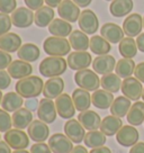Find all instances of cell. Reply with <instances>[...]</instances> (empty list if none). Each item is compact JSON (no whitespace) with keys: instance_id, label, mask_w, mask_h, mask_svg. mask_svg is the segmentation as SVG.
Masks as SVG:
<instances>
[{"instance_id":"1","label":"cell","mask_w":144,"mask_h":153,"mask_svg":"<svg viewBox=\"0 0 144 153\" xmlns=\"http://www.w3.org/2000/svg\"><path fill=\"white\" fill-rule=\"evenodd\" d=\"M43 88L44 82L39 76H29L16 82L15 90L23 98L29 99V98H37L41 94H43Z\"/></svg>"},{"instance_id":"2","label":"cell","mask_w":144,"mask_h":153,"mask_svg":"<svg viewBox=\"0 0 144 153\" xmlns=\"http://www.w3.org/2000/svg\"><path fill=\"white\" fill-rule=\"evenodd\" d=\"M68 62L61 56H48L39 63V73L45 78L60 76L67 71Z\"/></svg>"},{"instance_id":"3","label":"cell","mask_w":144,"mask_h":153,"mask_svg":"<svg viewBox=\"0 0 144 153\" xmlns=\"http://www.w3.org/2000/svg\"><path fill=\"white\" fill-rule=\"evenodd\" d=\"M44 52L50 56H61L69 55L71 51V45L69 39L65 37H58V36H50L45 38L43 42Z\"/></svg>"},{"instance_id":"4","label":"cell","mask_w":144,"mask_h":153,"mask_svg":"<svg viewBox=\"0 0 144 153\" xmlns=\"http://www.w3.org/2000/svg\"><path fill=\"white\" fill-rule=\"evenodd\" d=\"M74 82L79 88L87 91H96L100 86V79L98 74L89 69L77 71V73L74 74Z\"/></svg>"},{"instance_id":"5","label":"cell","mask_w":144,"mask_h":153,"mask_svg":"<svg viewBox=\"0 0 144 153\" xmlns=\"http://www.w3.org/2000/svg\"><path fill=\"white\" fill-rule=\"evenodd\" d=\"M78 24L80 30L86 33L87 35H92L99 28V19L92 10L86 9L81 11L80 17L78 19Z\"/></svg>"},{"instance_id":"6","label":"cell","mask_w":144,"mask_h":153,"mask_svg":"<svg viewBox=\"0 0 144 153\" xmlns=\"http://www.w3.org/2000/svg\"><path fill=\"white\" fill-rule=\"evenodd\" d=\"M5 141L14 150H24L29 145V137L23 129L11 128L5 133Z\"/></svg>"},{"instance_id":"7","label":"cell","mask_w":144,"mask_h":153,"mask_svg":"<svg viewBox=\"0 0 144 153\" xmlns=\"http://www.w3.org/2000/svg\"><path fill=\"white\" fill-rule=\"evenodd\" d=\"M92 57L90 53L87 51H76L68 55L67 62L71 70L80 71L83 69H88V67L92 64Z\"/></svg>"},{"instance_id":"8","label":"cell","mask_w":144,"mask_h":153,"mask_svg":"<svg viewBox=\"0 0 144 153\" xmlns=\"http://www.w3.org/2000/svg\"><path fill=\"white\" fill-rule=\"evenodd\" d=\"M48 146L53 153H71L73 150V142L65 134L55 133L48 139Z\"/></svg>"},{"instance_id":"9","label":"cell","mask_w":144,"mask_h":153,"mask_svg":"<svg viewBox=\"0 0 144 153\" xmlns=\"http://www.w3.org/2000/svg\"><path fill=\"white\" fill-rule=\"evenodd\" d=\"M122 92L125 97H127L131 100L137 101L140 98H142V94H143V87H142V82L137 80L136 78L130 76L126 78L122 82Z\"/></svg>"},{"instance_id":"10","label":"cell","mask_w":144,"mask_h":153,"mask_svg":"<svg viewBox=\"0 0 144 153\" xmlns=\"http://www.w3.org/2000/svg\"><path fill=\"white\" fill-rule=\"evenodd\" d=\"M37 116L42 122L46 124H51L55 122L56 116H58V110L55 102L52 99L43 98L39 100V109H37Z\"/></svg>"},{"instance_id":"11","label":"cell","mask_w":144,"mask_h":153,"mask_svg":"<svg viewBox=\"0 0 144 153\" xmlns=\"http://www.w3.org/2000/svg\"><path fill=\"white\" fill-rule=\"evenodd\" d=\"M123 30L127 37L139 36L143 29V17L137 13L128 15L123 22Z\"/></svg>"},{"instance_id":"12","label":"cell","mask_w":144,"mask_h":153,"mask_svg":"<svg viewBox=\"0 0 144 153\" xmlns=\"http://www.w3.org/2000/svg\"><path fill=\"white\" fill-rule=\"evenodd\" d=\"M55 106L58 115L64 120H71L76 114V106L73 104L72 97L68 94H62L55 99Z\"/></svg>"},{"instance_id":"13","label":"cell","mask_w":144,"mask_h":153,"mask_svg":"<svg viewBox=\"0 0 144 153\" xmlns=\"http://www.w3.org/2000/svg\"><path fill=\"white\" fill-rule=\"evenodd\" d=\"M58 14L62 19L69 23H76L80 17V7L74 4L72 0H62V2L58 7Z\"/></svg>"},{"instance_id":"14","label":"cell","mask_w":144,"mask_h":153,"mask_svg":"<svg viewBox=\"0 0 144 153\" xmlns=\"http://www.w3.org/2000/svg\"><path fill=\"white\" fill-rule=\"evenodd\" d=\"M139 131L132 125H123V127L116 134V141L125 148H132L139 142Z\"/></svg>"},{"instance_id":"15","label":"cell","mask_w":144,"mask_h":153,"mask_svg":"<svg viewBox=\"0 0 144 153\" xmlns=\"http://www.w3.org/2000/svg\"><path fill=\"white\" fill-rule=\"evenodd\" d=\"M27 134L29 139L33 140L36 143L45 142L48 139H50V128L46 123L42 122L41 120H35L27 127Z\"/></svg>"},{"instance_id":"16","label":"cell","mask_w":144,"mask_h":153,"mask_svg":"<svg viewBox=\"0 0 144 153\" xmlns=\"http://www.w3.org/2000/svg\"><path fill=\"white\" fill-rule=\"evenodd\" d=\"M13 25L17 28H27L34 23V13L27 7H18L11 14Z\"/></svg>"},{"instance_id":"17","label":"cell","mask_w":144,"mask_h":153,"mask_svg":"<svg viewBox=\"0 0 144 153\" xmlns=\"http://www.w3.org/2000/svg\"><path fill=\"white\" fill-rule=\"evenodd\" d=\"M85 127L81 125V123L78 120H68L64 124V133L73 143H81L86 136Z\"/></svg>"},{"instance_id":"18","label":"cell","mask_w":144,"mask_h":153,"mask_svg":"<svg viewBox=\"0 0 144 153\" xmlns=\"http://www.w3.org/2000/svg\"><path fill=\"white\" fill-rule=\"evenodd\" d=\"M116 68V60L113 55L105 54V55H98L92 61V69L97 74L105 76L111 73Z\"/></svg>"},{"instance_id":"19","label":"cell","mask_w":144,"mask_h":153,"mask_svg":"<svg viewBox=\"0 0 144 153\" xmlns=\"http://www.w3.org/2000/svg\"><path fill=\"white\" fill-rule=\"evenodd\" d=\"M100 35L111 44H117L124 38V30L115 23H106L101 26Z\"/></svg>"},{"instance_id":"20","label":"cell","mask_w":144,"mask_h":153,"mask_svg":"<svg viewBox=\"0 0 144 153\" xmlns=\"http://www.w3.org/2000/svg\"><path fill=\"white\" fill-rule=\"evenodd\" d=\"M64 90V81L60 76L50 78L45 81L43 88V96L44 98L48 99H56L59 96L62 95Z\"/></svg>"},{"instance_id":"21","label":"cell","mask_w":144,"mask_h":153,"mask_svg":"<svg viewBox=\"0 0 144 153\" xmlns=\"http://www.w3.org/2000/svg\"><path fill=\"white\" fill-rule=\"evenodd\" d=\"M33 72V67L29 62L23 61V60H16L10 63L8 67V73L13 79H24L27 76H32Z\"/></svg>"},{"instance_id":"22","label":"cell","mask_w":144,"mask_h":153,"mask_svg":"<svg viewBox=\"0 0 144 153\" xmlns=\"http://www.w3.org/2000/svg\"><path fill=\"white\" fill-rule=\"evenodd\" d=\"M78 120L81 125L88 131H96L100 128L101 118L99 114H97L95 110H85L78 115Z\"/></svg>"},{"instance_id":"23","label":"cell","mask_w":144,"mask_h":153,"mask_svg":"<svg viewBox=\"0 0 144 153\" xmlns=\"http://www.w3.org/2000/svg\"><path fill=\"white\" fill-rule=\"evenodd\" d=\"M22 46V38L18 34L9 33L0 36V50L7 53L18 52Z\"/></svg>"},{"instance_id":"24","label":"cell","mask_w":144,"mask_h":153,"mask_svg":"<svg viewBox=\"0 0 144 153\" xmlns=\"http://www.w3.org/2000/svg\"><path fill=\"white\" fill-rule=\"evenodd\" d=\"M114 100L115 99H114L113 94L107 90H104V89H98V90L94 91V94L91 95L92 105L99 109L105 110L111 108Z\"/></svg>"},{"instance_id":"25","label":"cell","mask_w":144,"mask_h":153,"mask_svg":"<svg viewBox=\"0 0 144 153\" xmlns=\"http://www.w3.org/2000/svg\"><path fill=\"white\" fill-rule=\"evenodd\" d=\"M123 127V120L120 117H116L114 115L106 116L101 120L100 131L106 136H113L118 133V131Z\"/></svg>"},{"instance_id":"26","label":"cell","mask_w":144,"mask_h":153,"mask_svg":"<svg viewBox=\"0 0 144 153\" xmlns=\"http://www.w3.org/2000/svg\"><path fill=\"white\" fill-rule=\"evenodd\" d=\"M133 0H113L109 6V13L111 16L120 18L130 15L131 11L133 10Z\"/></svg>"},{"instance_id":"27","label":"cell","mask_w":144,"mask_h":153,"mask_svg":"<svg viewBox=\"0 0 144 153\" xmlns=\"http://www.w3.org/2000/svg\"><path fill=\"white\" fill-rule=\"evenodd\" d=\"M72 100L76 106V109L79 110L80 113L88 110L92 104L91 96L89 94V91L81 89V88H78L72 92Z\"/></svg>"},{"instance_id":"28","label":"cell","mask_w":144,"mask_h":153,"mask_svg":"<svg viewBox=\"0 0 144 153\" xmlns=\"http://www.w3.org/2000/svg\"><path fill=\"white\" fill-rule=\"evenodd\" d=\"M24 105V100L23 97L14 91L7 92L6 95L2 97V101H1V107L2 109H5L8 113H15L16 110L22 108V106Z\"/></svg>"},{"instance_id":"29","label":"cell","mask_w":144,"mask_h":153,"mask_svg":"<svg viewBox=\"0 0 144 153\" xmlns=\"http://www.w3.org/2000/svg\"><path fill=\"white\" fill-rule=\"evenodd\" d=\"M48 32L50 34H52V36L67 37V36H70V34L73 30H72L71 23H69L62 18H55L48 25Z\"/></svg>"},{"instance_id":"30","label":"cell","mask_w":144,"mask_h":153,"mask_svg":"<svg viewBox=\"0 0 144 153\" xmlns=\"http://www.w3.org/2000/svg\"><path fill=\"white\" fill-rule=\"evenodd\" d=\"M54 16H55V13L52 7L43 6L39 10H36V13L34 14V23L37 27H41V28H44L46 26L48 27V25L55 19Z\"/></svg>"},{"instance_id":"31","label":"cell","mask_w":144,"mask_h":153,"mask_svg":"<svg viewBox=\"0 0 144 153\" xmlns=\"http://www.w3.org/2000/svg\"><path fill=\"white\" fill-rule=\"evenodd\" d=\"M11 118H13V126L15 128L25 129L33 122V114L27 108H19L13 114Z\"/></svg>"},{"instance_id":"32","label":"cell","mask_w":144,"mask_h":153,"mask_svg":"<svg viewBox=\"0 0 144 153\" xmlns=\"http://www.w3.org/2000/svg\"><path fill=\"white\" fill-rule=\"evenodd\" d=\"M69 42L71 48L76 51H87L90 45V39L88 37V35L79 29H76L70 34Z\"/></svg>"},{"instance_id":"33","label":"cell","mask_w":144,"mask_h":153,"mask_svg":"<svg viewBox=\"0 0 144 153\" xmlns=\"http://www.w3.org/2000/svg\"><path fill=\"white\" fill-rule=\"evenodd\" d=\"M17 54H18L19 60L30 63L39 60V55H41V51H39L37 45H35L33 43H26L20 46Z\"/></svg>"},{"instance_id":"34","label":"cell","mask_w":144,"mask_h":153,"mask_svg":"<svg viewBox=\"0 0 144 153\" xmlns=\"http://www.w3.org/2000/svg\"><path fill=\"white\" fill-rule=\"evenodd\" d=\"M131 106H132L131 105V99H128L125 96H120V97L115 98V100L111 104L109 109H111V115L123 118L125 116H127Z\"/></svg>"},{"instance_id":"35","label":"cell","mask_w":144,"mask_h":153,"mask_svg":"<svg viewBox=\"0 0 144 153\" xmlns=\"http://www.w3.org/2000/svg\"><path fill=\"white\" fill-rule=\"evenodd\" d=\"M127 122L132 126H139L144 122V101H135L131 106L128 114H127Z\"/></svg>"},{"instance_id":"36","label":"cell","mask_w":144,"mask_h":153,"mask_svg":"<svg viewBox=\"0 0 144 153\" xmlns=\"http://www.w3.org/2000/svg\"><path fill=\"white\" fill-rule=\"evenodd\" d=\"M89 48L96 55H105V54H108V53L111 52V43L108 41H106L101 35L100 36L99 35H94L90 38Z\"/></svg>"},{"instance_id":"37","label":"cell","mask_w":144,"mask_h":153,"mask_svg":"<svg viewBox=\"0 0 144 153\" xmlns=\"http://www.w3.org/2000/svg\"><path fill=\"white\" fill-rule=\"evenodd\" d=\"M122 78L117 76L116 73H108L102 76V78L100 79V86L102 87L104 90H107L111 92V94H116L122 88Z\"/></svg>"},{"instance_id":"38","label":"cell","mask_w":144,"mask_h":153,"mask_svg":"<svg viewBox=\"0 0 144 153\" xmlns=\"http://www.w3.org/2000/svg\"><path fill=\"white\" fill-rule=\"evenodd\" d=\"M137 50L136 41H134L133 37H124L118 43V51L125 59H133L137 54Z\"/></svg>"},{"instance_id":"39","label":"cell","mask_w":144,"mask_h":153,"mask_svg":"<svg viewBox=\"0 0 144 153\" xmlns=\"http://www.w3.org/2000/svg\"><path fill=\"white\" fill-rule=\"evenodd\" d=\"M135 62L132 59H120L118 62L116 63L115 72L116 74L122 78V79H126L132 76V74L135 71Z\"/></svg>"},{"instance_id":"40","label":"cell","mask_w":144,"mask_h":153,"mask_svg":"<svg viewBox=\"0 0 144 153\" xmlns=\"http://www.w3.org/2000/svg\"><path fill=\"white\" fill-rule=\"evenodd\" d=\"M83 142L86 144L87 148L96 149L104 146L106 143V135L101 131H89L86 133Z\"/></svg>"},{"instance_id":"41","label":"cell","mask_w":144,"mask_h":153,"mask_svg":"<svg viewBox=\"0 0 144 153\" xmlns=\"http://www.w3.org/2000/svg\"><path fill=\"white\" fill-rule=\"evenodd\" d=\"M13 126V118L8 111L5 109H0V133H6Z\"/></svg>"},{"instance_id":"42","label":"cell","mask_w":144,"mask_h":153,"mask_svg":"<svg viewBox=\"0 0 144 153\" xmlns=\"http://www.w3.org/2000/svg\"><path fill=\"white\" fill-rule=\"evenodd\" d=\"M11 26H13L11 17H9V15L0 13V36L9 33Z\"/></svg>"},{"instance_id":"43","label":"cell","mask_w":144,"mask_h":153,"mask_svg":"<svg viewBox=\"0 0 144 153\" xmlns=\"http://www.w3.org/2000/svg\"><path fill=\"white\" fill-rule=\"evenodd\" d=\"M17 9L16 0H0V13L4 14H13Z\"/></svg>"},{"instance_id":"44","label":"cell","mask_w":144,"mask_h":153,"mask_svg":"<svg viewBox=\"0 0 144 153\" xmlns=\"http://www.w3.org/2000/svg\"><path fill=\"white\" fill-rule=\"evenodd\" d=\"M11 62H13V57L10 55V53H7L0 50V70L8 69Z\"/></svg>"},{"instance_id":"45","label":"cell","mask_w":144,"mask_h":153,"mask_svg":"<svg viewBox=\"0 0 144 153\" xmlns=\"http://www.w3.org/2000/svg\"><path fill=\"white\" fill-rule=\"evenodd\" d=\"M11 83V76L8 71L0 70V90H5Z\"/></svg>"},{"instance_id":"46","label":"cell","mask_w":144,"mask_h":153,"mask_svg":"<svg viewBox=\"0 0 144 153\" xmlns=\"http://www.w3.org/2000/svg\"><path fill=\"white\" fill-rule=\"evenodd\" d=\"M30 153H52L48 144H45L44 142H39L32 145L30 148Z\"/></svg>"},{"instance_id":"47","label":"cell","mask_w":144,"mask_h":153,"mask_svg":"<svg viewBox=\"0 0 144 153\" xmlns=\"http://www.w3.org/2000/svg\"><path fill=\"white\" fill-rule=\"evenodd\" d=\"M24 2L30 10H39L44 5V0H24Z\"/></svg>"},{"instance_id":"48","label":"cell","mask_w":144,"mask_h":153,"mask_svg":"<svg viewBox=\"0 0 144 153\" xmlns=\"http://www.w3.org/2000/svg\"><path fill=\"white\" fill-rule=\"evenodd\" d=\"M39 101L37 98H29V99H27V100L25 101V108L30 110L32 113L39 109Z\"/></svg>"},{"instance_id":"49","label":"cell","mask_w":144,"mask_h":153,"mask_svg":"<svg viewBox=\"0 0 144 153\" xmlns=\"http://www.w3.org/2000/svg\"><path fill=\"white\" fill-rule=\"evenodd\" d=\"M134 76L137 80H140L141 82L144 83V62L139 63V64L135 67Z\"/></svg>"},{"instance_id":"50","label":"cell","mask_w":144,"mask_h":153,"mask_svg":"<svg viewBox=\"0 0 144 153\" xmlns=\"http://www.w3.org/2000/svg\"><path fill=\"white\" fill-rule=\"evenodd\" d=\"M130 153H144V142H137L130 150Z\"/></svg>"},{"instance_id":"51","label":"cell","mask_w":144,"mask_h":153,"mask_svg":"<svg viewBox=\"0 0 144 153\" xmlns=\"http://www.w3.org/2000/svg\"><path fill=\"white\" fill-rule=\"evenodd\" d=\"M136 45L137 48L140 50V52L144 53V33H141L136 38Z\"/></svg>"},{"instance_id":"52","label":"cell","mask_w":144,"mask_h":153,"mask_svg":"<svg viewBox=\"0 0 144 153\" xmlns=\"http://www.w3.org/2000/svg\"><path fill=\"white\" fill-rule=\"evenodd\" d=\"M10 146L8 145L7 142H2L0 141V153H11V150H10Z\"/></svg>"},{"instance_id":"53","label":"cell","mask_w":144,"mask_h":153,"mask_svg":"<svg viewBox=\"0 0 144 153\" xmlns=\"http://www.w3.org/2000/svg\"><path fill=\"white\" fill-rule=\"evenodd\" d=\"M74 4H77L80 8H86L88 6L91 4L92 0H72Z\"/></svg>"},{"instance_id":"54","label":"cell","mask_w":144,"mask_h":153,"mask_svg":"<svg viewBox=\"0 0 144 153\" xmlns=\"http://www.w3.org/2000/svg\"><path fill=\"white\" fill-rule=\"evenodd\" d=\"M89 153H111V149L107 148V146H100V148L92 149Z\"/></svg>"},{"instance_id":"55","label":"cell","mask_w":144,"mask_h":153,"mask_svg":"<svg viewBox=\"0 0 144 153\" xmlns=\"http://www.w3.org/2000/svg\"><path fill=\"white\" fill-rule=\"evenodd\" d=\"M44 2H45L48 7H52V8H58L59 5L62 2V0H44Z\"/></svg>"},{"instance_id":"56","label":"cell","mask_w":144,"mask_h":153,"mask_svg":"<svg viewBox=\"0 0 144 153\" xmlns=\"http://www.w3.org/2000/svg\"><path fill=\"white\" fill-rule=\"evenodd\" d=\"M71 153H89V152L87 151V149L85 148V146H82V145H77V146L73 148Z\"/></svg>"},{"instance_id":"57","label":"cell","mask_w":144,"mask_h":153,"mask_svg":"<svg viewBox=\"0 0 144 153\" xmlns=\"http://www.w3.org/2000/svg\"><path fill=\"white\" fill-rule=\"evenodd\" d=\"M13 153H30V152H28V151H26V150H15L14 152Z\"/></svg>"},{"instance_id":"58","label":"cell","mask_w":144,"mask_h":153,"mask_svg":"<svg viewBox=\"0 0 144 153\" xmlns=\"http://www.w3.org/2000/svg\"><path fill=\"white\" fill-rule=\"evenodd\" d=\"M2 97H4V95H2V91L0 90V105H1V101H2Z\"/></svg>"},{"instance_id":"59","label":"cell","mask_w":144,"mask_h":153,"mask_svg":"<svg viewBox=\"0 0 144 153\" xmlns=\"http://www.w3.org/2000/svg\"><path fill=\"white\" fill-rule=\"evenodd\" d=\"M142 99H143V101H144V88H143V94H142Z\"/></svg>"},{"instance_id":"60","label":"cell","mask_w":144,"mask_h":153,"mask_svg":"<svg viewBox=\"0 0 144 153\" xmlns=\"http://www.w3.org/2000/svg\"><path fill=\"white\" fill-rule=\"evenodd\" d=\"M143 28H144V17H143Z\"/></svg>"},{"instance_id":"61","label":"cell","mask_w":144,"mask_h":153,"mask_svg":"<svg viewBox=\"0 0 144 153\" xmlns=\"http://www.w3.org/2000/svg\"><path fill=\"white\" fill-rule=\"evenodd\" d=\"M106 1H113V0H106Z\"/></svg>"},{"instance_id":"62","label":"cell","mask_w":144,"mask_h":153,"mask_svg":"<svg viewBox=\"0 0 144 153\" xmlns=\"http://www.w3.org/2000/svg\"><path fill=\"white\" fill-rule=\"evenodd\" d=\"M0 139H1V136H0ZM0 141H1V140H0Z\"/></svg>"}]
</instances>
